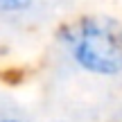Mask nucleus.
I'll return each instance as SVG.
<instances>
[{"instance_id":"nucleus-1","label":"nucleus","mask_w":122,"mask_h":122,"mask_svg":"<svg viewBox=\"0 0 122 122\" xmlns=\"http://www.w3.org/2000/svg\"><path fill=\"white\" fill-rule=\"evenodd\" d=\"M54 50L75 72L91 79H122V18L81 14L54 30Z\"/></svg>"},{"instance_id":"nucleus-2","label":"nucleus","mask_w":122,"mask_h":122,"mask_svg":"<svg viewBox=\"0 0 122 122\" xmlns=\"http://www.w3.org/2000/svg\"><path fill=\"white\" fill-rule=\"evenodd\" d=\"M41 5V0H0V18H25Z\"/></svg>"},{"instance_id":"nucleus-3","label":"nucleus","mask_w":122,"mask_h":122,"mask_svg":"<svg viewBox=\"0 0 122 122\" xmlns=\"http://www.w3.org/2000/svg\"><path fill=\"white\" fill-rule=\"evenodd\" d=\"M0 122H30V118L18 113V111L7 109V111H0Z\"/></svg>"}]
</instances>
